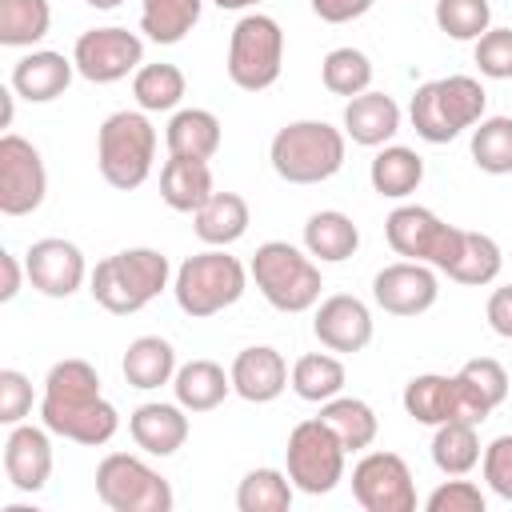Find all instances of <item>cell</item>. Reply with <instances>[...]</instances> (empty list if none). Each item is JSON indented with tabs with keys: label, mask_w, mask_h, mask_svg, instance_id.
Listing matches in <instances>:
<instances>
[{
	"label": "cell",
	"mask_w": 512,
	"mask_h": 512,
	"mask_svg": "<svg viewBox=\"0 0 512 512\" xmlns=\"http://www.w3.org/2000/svg\"><path fill=\"white\" fill-rule=\"evenodd\" d=\"M72 68L76 64L64 60L60 52H28L12 68V92L32 104H48V100L64 96V88L72 84Z\"/></svg>",
	"instance_id": "22"
},
{
	"label": "cell",
	"mask_w": 512,
	"mask_h": 512,
	"mask_svg": "<svg viewBox=\"0 0 512 512\" xmlns=\"http://www.w3.org/2000/svg\"><path fill=\"white\" fill-rule=\"evenodd\" d=\"M436 296H440V284L424 260L388 264L372 280V300L392 316H420L436 304Z\"/></svg>",
	"instance_id": "15"
},
{
	"label": "cell",
	"mask_w": 512,
	"mask_h": 512,
	"mask_svg": "<svg viewBox=\"0 0 512 512\" xmlns=\"http://www.w3.org/2000/svg\"><path fill=\"white\" fill-rule=\"evenodd\" d=\"M24 276L32 280L36 292H44L52 300H64L84 284V256H80V248L72 240L48 236V240H36L28 248Z\"/></svg>",
	"instance_id": "16"
},
{
	"label": "cell",
	"mask_w": 512,
	"mask_h": 512,
	"mask_svg": "<svg viewBox=\"0 0 512 512\" xmlns=\"http://www.w3.org/2000/svg\"><path fill=\"white\" fill-rule=\"evenodd\" d=\"M220 148V120L208 108H184L168 120V152L188 160H208Z\"/></svg>",
	"instance_id": "29"
},
{
	"label": "cell",
	"mask_w": 512,
	"mask_h": 512,
	"mask_svg": "<svg viewBox=\"0 0 512 512\" xmlns=\"http://www.w3.org/2000/svg\"><path fill=\"white\" fill-rule=\"evenodd\" d=\"M204 0H144L140 8V32L156 44H180L196 20Z\"/></svg>",
	"instance_id": "33"
},
{
	"label": "cell",
	"mask_w": 512,
	"mask_h": 512,
	"mask_svg": "<svg viewBox=\"0 0 512 512\" xmlns=\"http://www.w3.org/2000/svg\"><path fill=\"white\" fill-rule=\"evenodd\" d=\"M312 332L324 348L332 352H360L368 348L372 340V312L364 300L356 296H328L320 308H316V320H312Z\"/></svg>",
	"instance_id": "19"
},
{
	"label": "cell",
	"mask_w": 512,
	"mask_h": 512,
	"mask_svg": "<svg viewBox=\"0 0 512 512\" xmlns=\"http://www.w3.org/2000/svg\"><path fill=\"white\" fill-rule=\"evenodd\" d=\"M232 392L244 396L248 404H268L288 388V364L276 348L260 344V348H244L232 360Z\"/></svg>",
	"instance_id": "20"
},
{
	"label": "cell",
	"mask_w": 512,
	"mask_h": 512,
	"mask_svg": "<svg viewBox=\"0 0 512 512\" xmlns=\"http://www.w3.org/2000/svg\"><path fill=\"white\" fill-rule=\"evenodd\" d=\"M500 264H504L500 244H496L492 236H484V232H468V228H464L460 252H456V260L448 264V276H452L456 284L480 288V284H492V280L500 276Z\"/></svg>",
	"instance_id": "34"
},
{
	"label": "cell",
	"mask_w": 512,
	"mask_h": 512,
	"mask_svg": "<svg viewBox=\"0 0 512 512\" xmlns=\"http://www.w3.org/2000/svg\"><path fill=\"white\" fill-rule=\"evenodd\" d=\"M344 388V364L328 352H308L292 364V392L300 400H312V404H324L332 396H340Z\"/></svg>",
	"instance_id": "36"
},
{
	"label": "cell",
	"mask_w": 512,
	"mask_h": 512,
	"mask_svg": "<svg viewBox=\"0 0 512 512\" xmlns=\"http://www.w3.org/2000/svg\"><path fill=\"white\" fill-rule=\"evenodd\" d=\"M488 0H436V24L452 40H480L488 32Z\"/></svg>",
	"instance_id": "42"
},
{
	"label": "cell",
	"mask_w": 512,
	"mask_h": 512,
	"mask_svg": "<svg viewBox=\"0 0 512 512\" xmlns=\"http://www.w3.org/2000/svg\"><path fill=\"white\" fill-rule=\"evenodd\" d=\"M360 244V228L344 216V212H312L304 224V248L308 256L324 260V264H340L356 252Z\"/></svg>",
	"instance_id": "28"
},
{
	"label": "cell",
	"mask_w": 512,
	"mask_h": 512,
	"mask_svg": "<svg viewBox=\"0 0 512 512\" xmlns=\"http://www.w3.org/2000/svg\"><path fill=\"white\" fill-rule=\"evenodd\" d=\"M4 476L16 492H40L52 476V444L44 428L12 424L4 440Z\"/></svg>",
	"instance_id": "18"
},
{
	"label": "cell",
	"mask_w": 512,
	"mask_h": 512,
	"mask_svg": "<svg viewBox=\"0 0 512 512\" xmlns=\"http://www.w3.org/2000/svg\"><path fill=\"white\" fill-rule=\"evenodd\" d=\"M176 376V352L160 336H140L124 352V380L132 388H160Z\"/></svg>",
	"instance_id": "30"
},
{
	"label": "cell",
	"mask_w": 512,
	"mask_h": 512,
	"mask_svg": "<svg viewBox=\"0 0 512 512\" xmlns=\"http://www.w3.org/2000/svg\"><path fill=\"white\" fill-rule=\"evenodd\" d=\"M96 496L112 512H172L176 496L168 480L148 468L140 456L128 452H108L96 468Z\"/></svg>",
	"instance_id": "9"
},
{
	"label": "cell",
	"mask_w": 512,
	"mask_h": 512,
	"mask_svg": "<svg viewBox=\"0 0 512 512\" xmlns=\"http://www.w3.org/2000/svg\"><path fill=\"white\" fill-rule=\"evenodd\" d=\"M252 280L276 312H308L320 300V288H324L320 268L312 264V256H304L300 248H292L284 240H268V244L256 248Z\"/></svg>",
	"instance_id": "7"
},
{
	"label": "cell",
	"mask_w": 512,
	"mask_h": 512,
	"mask_svg": "<svg viewBox=\"0 0 512 512\" xmlns=\"http://www.w3.org/2000/svg\"><path fill=\"white\" fill-rule=\"evenodd\" d=\"M172 388H176V404L180 408H188V412H212L232 392V376H224V368L216 360H188L184 368H176Z\"/></svg>",
	"instance_id": "25"
},
{
	"label": "cell",
	"mask_w": 512,
	"mask_h": 512,
	"mask_svg": "<svg viewBox=\"0 0 512 512\" xmlns=\"http://www.w3.org/2000/svg\"><path fill=\"white\" fill-rule=\"evenodd\" d=\"M352 496L364 512H412L416 484L396 452H368L352 468Z\"/></svg>",
	"instance_id": "13"
},
{
	"label": "cell",
	"mask_w": 512,
	"mask_h": 512,
	"mask_svg": "<svg viewBox=\"0 0 512 512\" xmlns=\"http://www.w3.org/2000/svg\"><path fill=\"white\" fill-rule=\"evenodd\" d=\"M476 68L492 80L512 76V28H488L476 40Z\"/></svg>",
	"instance_id": "43"
},
{
	"label": "cell",
	"mask_w": 512,
	"mask_h": 512,
	"mask_svg": "<svg viewBox=\"0 0 512 512\" xmlns=\"http://www.w3.org/2000/svg\"><path fill=\"white\" fill-rule=\"evenodd\" d=\"M0 100H4V112H0V128H8V124H12V92H0Z\"/></svg>",
	"instance_id": "50"
},
{
	"label": "cell",
	"mask_w": 512,
	"mask_h": 512,
	"mask_svg": "<svg viewBox=\"0 0 512 512\" xmlns=\"http://www.w3.org/2000/svg\"><path fill=\"white\" fill-rule=\"evenodd\" d=\"M384 236H388V244H392L396 256L424 260V264H436L440 272H448V264L460 252L464 228L444 224L436 212H428L420 204H404V208H396L384 220Z\"/></svg>",
	"instance_id": "11"
},
{
	"label": "cell",
	"mask_w": 512,
	"mask_h": 512,
	"mask_svg": "<svg viewBox=\"0 0 512 512\" xmlns=\"http://www.w3.org/2000/svg\"><path fill=\"white\" fill-rule=\"evenodd\" d=\"M240 512H288L292 508V480L276 468H252L236 488Z\"/></svg>",
	"instance_id": "38"
},
{
	"label": "cell",
	"mask_w": 512,
	"mask_h": 512,
	"mask_svg": "<svg viewBox=\"0 0 512 512\" xmlns=\"http://www.w3.org/2000/svg\"><path fill=\"white\" fill-rule=\"evenodd\" d=\"M488 324H492L496 336L512 340V284H504L488 296Z\"/></svg>",
	"instance_id": "48"
},
{
	"label": "cell",
	"mask_w": 512,
	"mask_h": 512,
	"mask_svg": "<svg viewBox=\"0 0 512 512\" xmlns=\"http://www.w3.org/2000/svg\"><path fill=\"white\" fill-rule=\"evenodd\" d=\"M132 96L144 112H168L184 96V72L176 64H144L132 76Z\"/></svg>",
	"instance_id": "39"
},
{
	"label": "cell",
	"mask_w": 512,
	"mask_h": 512,
	"mask_svg": "<svg viewBox=\"0 0 512 512\" xmlns=\"http://www.w3.org/2000/svg\"><path fill=\"white\" fill-rule=\"evenodd\" d=\"M48 172L40 152L24 140L4 132L0 136V212L4 216H28L44 204Z\"/></svg>",
	"instance_id": "12"
},
{
	"label": "cell",
	"mask_w": 512,
	"mask_h": 512,
	"mask_svg": "<svg viewBox=\"0 0 512 512\" xmlns=\"http://www.w3.org/2000/svg\"><path fill=\"white\" fill-rule=\"evenodd\" d=\"M216 8H228V12H236V8H252V4H260V0H212Z\"/></svg>",
	"instance_id": "51"
},
{
	"label": "cell",
	"mask_w": 512,
	"mask_h": 512,
	"mask_svg": "<svg viewBox=\"0 0 512 512\" xmlns=\"http://www.w3.org/2000/svg\"><path fill=\"white\" fill-rule=\"evenodd\" d=\"M476 460H480L476 424H464V420L436 424V436H432V464H436L444 476H464V472L476 468Z\"/></svg>",
	"instance_id": "35"
},
{
	"label": "cell",
	"mask_w": 512,
	"mask_h": 512,
	"mask_svg": "<svg viewBox=\"0 0 512 512\" xmlns=\"http://www.w3.org/2000/svg\"><path fill=\"white\" fill-rule=\"evenodd\" d=\"M508 396V372L492 356H476L456 372V420L484 424Z\"/></svg>",
	"instance_id": "17"
},
{
	"label": "cell",
	"mask_w": 512,
	"mask_h": 512,
	"mask_svg": "<svg viewBox=\"0 0 512 512\" xmlns=\"http://www.w3.org/2000/svg\"><path fill=\"white\" fill-rule=\"evenodd\" d=\"M288 480L292 488L308 492V496H324L344 480V444L336 440V432L316 416V420H300L288 432Z\"/></svg>",
	"instance_id": "10"
},
{
	"label": "cell",
	"mask_w": 512,
	"mask_h": 512,
	"mask_svg": "<svg viewBox=\"0 0 512 512\" xmlns=\"http://www.w3.org/2000/svg\"><path fill=\"white\" fill-rule=\"evenodd\" d=\"M484 88L476 76H444V80H428L416 88L408 116L420 140L428 144H448L456 140L464 128L484 120Z\"/></svg>",
	"instance_id": "2"
},
{
	"label": "cell",
	"mask_w": 512,
	"mask_h": 512,
	"mask_svg": "<svg viewBox=\"0 0 512 512\" xmlns=\"http://www.w3.org/2000/svg\"><path fill=\"white\" fill-rule=\"evenodd\" d=\"M84 4H92V8H116L120 0H84Z\"/></svg>",
	"instance_id": "52"
},
{
	"label": "cell",
	"mask_w": 512,
	"mask_h": 512,
	"mask_svg": "<svg viewBox=\"0 0 512 512\" xmlns=\"http://www.w3.org/2000/svg\"><path fill=\"white\" fill-rule=\"evenodd\" d=\"M160 196L168 208L176 212H196L208 204L212 196V168L208 160H188V156H172L160 168Z\"/></svg>",
	"instance_id": "24"
},
{
	"label": "cell",
	"mask_w": 512,
	"mask_h": 512,
	"mask_svg": "<svg viewBox=\"0 0 512 512\" xmlns=\"http://www.w3.org/2000/svg\"><path fill=\"white\" fill-rule=\"evenodd\" d=\"M32 412V384L24 372L4 368L0 372V424H20Z\"/></svg>",
	"instance_id": "44"
},
{
	"label": "cell",
	"mask_w": 512,
	"mask_h": 512,
	"mask_svg": "<svg viewBox=\"0 0 512 512\" xmlns=\"http://www.w3.org/2000/svg\"><path fill=\"white\" fill-rule=\"evenodd\" d=\"M140 60H144V44L128 28H92L72 48L76 72L92 84H116L128 72H136Z\"/></svg>",
	"instance_id": "14"
},
{
	"label": "cell",
	"mask_w": 512,
	"mask_h": 512,
	"mask_svg": "<svg viewBox=\"0 0 512 512\" xmlns=\"http://www.w3.org/2000/svg\"><path fill=\"white\" fill-rule=\"evenodd\" d=\"M404 412L416 424H432V428L456 420V376H436V372L412 376L404 384Z\"/></svg>",
	"instance_id": "26"
},
{
	"label": "cell",
	"mask_w": 512,
	"mask_h": 512,
	"mask_svg": "<svg viewBox=\"0 0 512 512\" xmlns=\"http://www.w3.org/2000/svg\"><path fill=\"white\" fill-rule=\"evenodd\" d=\"M368 180H372V188H376L380 196L400 200V196H408V192L420 188V180H424V160H420L412 148H400V144L380 148L376 160H372V168H368Z\"/></svg>",
	"instance_id": "32"
},
{
	"label": "cell",
	"mask_w": 512,
	"mask_h": 512,
	"mask_svg": "<svg viewBox=\"0 0 512 512\" xmlns=\"http://www.w3.org/2000/svg\"><path fill=\"white\" fill-rule=\"evenodd\" d=\"M52 8L48 0H0V44L24 48L48 36Z\"/></svg>",
	"instance_id": "37"
},
{
	"label": "cell",
	"mask_w": 512,
	"mask_h": 512,
	"mask_svg": "<svg viewBox=\"0 0 512 512\" xmlns=\"http://www.w3.org/2000/svg\"><path fill=\"white\" fill-rule=\"evenodd\" d=\"M0 268H4V284H0V300H12L20 292V264L12 252H0Z\"/></svg>",
	"instance_id": "49"
},
{
	"label": "cell",
	"mask_w": 512,
	"mask_h": 512,
	"mask_svg": "<svg viewBox=\"0 0 512 512\" xmlns=\"http://www.w3.org/2000/svg\"><path fill=\"white\" fill-rule=\"evenodd\" d=\"M320 76H324V88L332 92V96H360V92H368V84H372V64H368V56L360 52V48H332L328 56H324V64H320Z\"/></svg>",
	"instance_id": "40"
},
{
	"label": "cell",
	"mask_w": 512,
	"mask_h": 512,
	"mask_svg": "<svg viewBox=\"0 0 512 512\" xmlns=\"http://www.w3.org/2000/svg\"><path fill=\"white\" fill-rule=\"evenodd\" d=\"M40 416H44L48 432H56L64 440H76V444H88V448L108 444L120 428V416L100 396V376L88 360L52 364V372L44 380Z\"/></svg>",
	"instance_id": "1"
},
{
	"label": "cell",
	"mask_w": 512,
	"mask_h": 512,
	"mask_svg": "<svg viewBox=\"0 0 512 512\" xmlns=\"http://www.w3.org/2000/svg\"><path fill=\"white\" fill-rule=\"evenodd\" d=\"M424 508L428 512H484V492L472 480H448L424 500Z\"/></svg>",
	"instance_id": "45"
},
{
	"label": "cell",
	"mask_w": 512,
	"mask_h": 512,
	"mask_svg": "<svg viewBox=\"0 0 512 512\" xmlns=\"http://www.w3.org/2000/svg\"><path fill=\"white\" fill-rule=\"evenodd\" d=\"M128 432L148 456H172L188 440V416L180 404H140L128 420Z\"/></svg>",
	"instance_id": "21"
},
{
	"label": "cell",
	"mask_w": 512,
	"mask_h": 512,
	"mask_svg": "<svg viewBox=\"0 0 512 512\" xmlns=\"http://www.w3.org/2000/svg\"><path fill=\"white\" fill-rule=\"evenodd\" d=\"M320 420L336 432V440L344 444V452L368 448L376 440V428H380L376 424V412L364 400H356V396H332V400H324Z\"/></svg>",
	"instance_id": "31"
},
{
	"label": "cell",
	"mask_w": 512,
	"mask_h": 512,
	"mask_svg": "<svg viewBox=\"0 0 512 512\" xmlns=\"http://www.w3.org/2000/svg\"><path fill=\"white\" fill-rule=\"evenodd\" d=\"M168 284V256L156 248H128L92 268V296L112 316H132Z\"/></svg>",
	"instance_id": "3"
},
{
	"label": "cell",
	"mask_w": 512,
	"mask_h": 512,
	"mask_svg": "<svg viewBox=\"0 0 512 512\" xmlns=\"http://www.w3.org/2000/svg\"><path fill=\"white\" fill-rule=\"evenodd\" d=\"M396 128H400V108L384 92H360L344 108V132L352 136V144L380 148L384 140L396 136Z\"/></svg>",
	"instance_id": "23"
},
{
	"label": "cell",
	"mask_w": 512,
	"mask_h": 512,
	"mask_svg": "<svg viewBox=\"0 0 512 512\" xmlns=\"http://www.w3.org/2000/svg\"><path fill=\"white\" fill-rule=\"evenodd\" d=\"M244 284H248L244 264L236 256H228L224 248H208V252L188 256L176 268L172 292H176L180 312L204 320V316H216V312L232 308L244 296Z\"/></svg>",
	"instance_id": "5"
},
{
	"label": "cell",
	"mask_w": 512,
	"mask_h": 512,
	"mask_svg": "<svg viewBox=\"0 0 512 512\" xmlns=\"http://www.w3.org/2000/svg\"><path fill=\"white\" fill-rule=\"evenodd\" d=\"M192 216H196V236L204 244H212V248L236 244L248 232V204L236 192H212L208 204L196 208Z\"/></svg>",
	"instance_id": "27"
},
{
	"label": "cell",
	"mask_w": 512,
	"mask_h": 512,
	"mask_svg": "<svg viewBox=\"0 0 512 512\" xmlns=\"http://www.w3.org/2000/svg\"><path fill=\"white\" fill-rule=\"evenodd\" d=\"M96 160H100V176L112 188L120 192L140 188L156 160V128L148 124V116L112 112L96 132Z\"/></svg>",
	"instance_id": "6"
},
{
	"label": "cell",
	"mask_w": 512,
	"mask_h": 512,
	"mask_svg": "<svg viewBox=\"0 0 512 512\" xmlns=\"http://www.w3.org/2000/svg\"><path fill=\"white\" fill-rule=\"evenodd\" d=\"M472 160L480 172H512V116H488L472 132Z\"/></svg>",
	"instance_id": "41"
},
{
	"label": "cell",
	"mask_w": 512,
	"mask_h": 512,
	"mask_svg": "<svg viewBox=\"0 0 512 512\" xmlns=\"http://www.w3.org/2000/svg\"><path fill=\"white\" fill-rule=\"evenodd\" d=\"M284 68V32L272 16L248 12L236 20L228 40V80L244 92H264L280 80Z\"/></svg>",
	"instance_id": "8"
},
{
	"label": "cell",
	"mask_w": 512,
	"mask_h": 512,
	"mask_svg": "<svg viewBox=\"0 0 512 512\" xmlns=\"http://www.w3.org/2000/svg\"><path fill=\"white\" fill-rule=\"evenodd\" d=\"M272 168L288 184H320L344 164V132L324 120H292L272 136Z\"/></svg>",
	"instance_id": "4"
},
{
	"label": "cell",
	"mask_w": 512,
	"mask_h": 512,
	"mask_svg": "<svg viewBox=\"0 0 512 512\" xmlns=\"http://www.w3.org/2000/svg\"><path fill=\"white\" fill-rule=\"evenodd\" d=\"M484 480L500 500L512 504V436H496L484 448Z\"/></svg>",
	"instance_id": "46"
},
{
	"label": "cell",
	"mask_w": 512,
	"mask_h": 512,
	"mask_svg": "<svg viewBox=\"0 0 512 512\" xmlns=\"http://www.w3.org/2000/svg\"><path fill=\"white\" fill-rule=\"evenodd\" d=\"M376 0H312V12L324 20V24H348L356 16H364Z\"/></svg>",
	"instance_id": "47"
}]
</instances>
